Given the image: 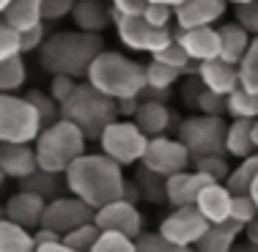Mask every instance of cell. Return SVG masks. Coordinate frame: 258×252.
Wrapping results in <instances>:
<instances>
[{"mask_svg":"<svg viewBox=\"0 0 258 252\" xmlns=\"http://www.w3.org/2000/svg\"><path fill=\"white\" fill-rule=\"evenodd\" d=\"M255 176H258V151H253L244 159H239V167L231 170L225 184H228V189L233 195H242V192H250V184H253Z\"/></svg>","mask_w":258,"mask_h":252,"instance_id":"obj_30","label":"cell"},{"mask_svg":"<svg viewBox=\"0 0 258 252\" xmlns=\"http://www.w3.org/2000/svg\"><path fill=\"white\" fill-rule=\"evenodd\" d=\"M94 252H138V238L124 230H102Z\"/></svg>","mask_w":258,"mask_h":252,"instance_id":"obj_33","label":"cell"},{"mask_svg":"<svg viewBox=\"0 0 258 252\" xmlns=\"http://www.w3.org/2000/svg\"><path fill=\"white\" fill-rule=\"evenodd\" d=\"M94 217H96V208L88 206L83 198H77V195L72 192V195H60V198L47 203L44 225L66 236V233H72L80 225L94 222Z\"/></svg>","mask_w":258,"mask_h":252,"instance_id":"obj_12","label":"cell"},{"mask_svg":"<svg viewBox=\"0 0 258 252\" xmlns=\"http://www.w3.org/2000/svg\"><path fill=\"white\" fill-rule=\"evenodd\" d=\"M201 79H204L206 88H212L214 94H223L228 96L231 91H236L242 85V77H239V66L231 63L225 58H212L201 63Z\"/></svg>","mask_w":258,"mask_h":252,"instance_id":"obj_20","label":"cell"},{"mask_svg":"<svg viewBox=\"0 0 258 252\" xmlns=\"http://www.w3.org/2000/svg\"><path fill=\"white\" fill-rule=\"evenodd\" d=\"M25 82H28V66L22 60V55L3 58V66H0V88H3V94H14Z\"/></svg>","mask_w":258,"mask_h":252,"instance_id":"obj_29","label":"cell"},{"mask_svg":"<svg viewBox=\"0 0 258 252\" xmlns=\"http://www.w3.org/2000/svg\"><path fill=\"white\" fill-rule=\"evenodd\" d=\"M47 198H41V195L30 192V189H22L20 192H14L9 200H6L3 206V217L14 219V222L30 227V230H36V227L44 225V211H47Z\"/></svg>","mask_w":258,"mask_h":252,"instance_id":"obj_15","label":"cell"},{"mask_svg":"<svg viewBox=\"0 0 258 252\" xmlns=\"http://www.w3.org/2000/svg\"><path fill=\"white\" fill-rule=\"evenodd\" d=\"M44 129L36 104L25 96L3 94L0 99V140L9 143H36V137Z\"/></svg>","mask_w":258,"mask_h":252,"instance_id":"obj_6","label":"cell"},{"mask_svg":"<svg viewBox=\"0 0 258 252\" xmlns=\"http://www.w3.org/2000/svg\"><path fill=\"white\" fill-rule=\"evenodd\" d=\"M85 143H88V134L75 121L58 118L55 124L41 129V134L33 143L39 153V167L52 170V173H66L85 153Z\"/></svg>","mask_w":258,"mask_h":252,"instance_id":"obj_5","label":"cell"},{"mask_svg":"<svg viewBox=\"0 0 258 252\" xmlns=\"http://www.w3.org/2000/svg\"><path fill=\"white\" fill-rule=\"evenodd\" d=\"M231 217L236 219V222H242L247 227L250 222H255L258 219V203L253 200V195L250 192H242V195H233V211Z\"/></svg>","mask_w":258,"mask_h":252,"instance_id":"obj_41","label":"cell"},{"mask_svg":"<svg viewBox=\"0 0 258 252\" xmlns=\"http://www.w3.org/2000/svg\"><path fill=\"white\" fill-rule=\"evenodd\" d=\"M115 30H118V39H121V44H124L126 50L149 52V55L159 52L162 47H168L170 41L176 39L168 28L151 25L143 14H138V17H115Z\"/></svg>","mask_w":258,"mask_h":252,"instance_id":"obj_9","label":"cell"},{"mask_svg":"<svg viewBox=\"0 0 258 252\" xmlns=\"http://www.w3.org/2000/svg\"><path fill=\"white\" fill-rule=\"evenodd\" d=\"M173 115L168 107V102H157V99H143L135 113V124L143 129L149 137H157V134H168V129L173 126Z\"/></svg>","mask_w":258,"mask_h":252,"instance_id":"obj_22","label":"cell"},{"mask_svg":"<svg viewBox=\"0 0 258 252\" xmlns=\"http://www.w3.org/2000/svg\"><path fill=\"white\" fill-rule=\"evenodd\" d=\"M176 39L184 44V50L189 52V58L204 63V60L220 58L223 52V39H220V28L201 25V28H179Z\"/></svg>","mask_w":258,"mask_h":252,"instance_id":"obj_17","label":"cell"},{"mask_svg":"<svg viewBox=\"0 0 258 252\" xmlns=\"http://www.w3.org/2000/svg\"><path fill=\"white\" fill-rule=\"evenodd\" d=\"M138 249L140 252H179V249H176V244L170 241L162 230H157V233H146L143 230L138 236Z\"/></svg>","mask_w":258,"mask_h":252,"instance_id":"obj_43","label":"cell"},{"mask_svg":"<svg viewBox=\"0 0 258 252\" xmlns=\"http://www.w3.org/2000/svg\"><path fill=\"white\" fill-rule=\"evenodd\" d=\"M220 39H223V52L220 58L231 60V63H242L244 55H247L250 44H253V33L239 22H228V25H220Z\"/></svg>","mask_w":258,"mask_h":252,"instance_id":"obj_24","label":"cell"},{"mask_svg":"<svg viewBox=\"0 0 258 252\" xmlns=\"http://www.w3.org/2000/svg\"><path fill=\"white\" fill-rule=\"evenodd\" d=\"M236 22L244 25L253 36H258V0H247V3L236 6Z\"/></svg>","mask_w":258,"mask_h":252,"instance_id":"obj_47","label":"cell"},{"mask_svg":"<svg viewBox=\"0 0 258 252\" xmlns=\"http://www.w3.org/2000/svg\"><path fill=\"white\" fill-rule=\"evenodd\" d=\"M253 124L255 121H250V118H233L228 124V153L231 156L244 159V156H250L253 151H258Z\"/></svg>","mask_w":258,"mask_h":252,"instance_id":"obj_27","label":"cell"},{"mask_svg":"<svg viewBox=\"0 0 258 252\" xmlns=\"http://www.w3.org/2000/svg\"><path fill=\"white\" fill-rule=\"evenodd\" d=\"M77 85H80V79H77V77H69V74H52L50 94H52V99L58 102L60 107H63V102L77 91Z\"/></svg>","mask_w":258,"mask_h":252,"instance_id":"obj_44","label":"cell"},{"mask_svg":"<svg viewBox=\"0 0 258 252\" xmlns=\"http://www.w3.org/2000/svg\"><path fill=\"white\" fill-rule=\"evenodd\" d=\"M99 233H102V227H99V225H96V222H88V225L75 227L72 233H66L63 238H66V247H69V252H85V249L94 252Z\"/></svg>","mask_w":258,"mask_h":252,"instance_id":"obj_35","label":"cell"},{"mask_svg":"<svg viewBox=\"0 0 258 252\" xmlns=\"http://www.w3.org/2000/svg\"><path fill=\"white\" fill-rule=\"evenodd\" d=\"M135 184H138V189H140V195L143 198H151L154 203H168V192H165V176H159V173H154V170H149L143 164L140 167V173H138V178H135Z\"/></svg>","mask_w":258,"mask_h":252,"instance_id":"obj_34","label":"cell"},{"mask_svg":"<svg viewBox=\"0 0 258 252\" xmlns=\"http://www.w3.org/2000/svg\"><path fill=\"white\" fill-rule=\"evenodd\" d=\"M66 184L69 192L83 198L88 206L102 208L107 203L124 198L126 192V178L124 164L115 162L107 153H83L69 170H66Z\"/></svg>","mask_w":258,"mask_h":252,"instance_id":"obj_1","label":"cell"},{"mask_svg":"<svg viewBox=\"0 0 258 252\" xmlns=\"http://www.w3.org/2000/svg\"><path fill=\"white\" fill-rule=\"evenodd\" d=\"M0 170L6 178L22 181L39 170V153L33 143H9L0 140Z\"/></svg>","mask_w":258,"mask_h":252,"instance_id":"obj_14","label":"cell"},{"mask_svg":"<svg viewBox=\"0 0 258 252\" xmlns=\"http://www.w3.org/2000/svg\"><path fill=\"white\" fill-rule=\"evenodd\" d=\"M149 140L151 137L135 124V118L132 121H121L118 118L102 132L99 145H102V151L107 153V156H113L115 162H121L126 167V164L143 162L146 148H149Z\"/></svg>","mask_w":258,"mask_h":252,"instance_id":"obj_8","label":"cell"},{"mask_svg":"<svg viewBox=\"0 0 258 252\" xmlns=\"http://www.w3.org/2000/svg\"><path fill=\"white\" fill-rule=\"evenodd\" d=\"M253 134H255V145H258V118H255V124H253Z\"/></svg>","mask_w":258,"mask_h":252,"instance_id":"obj_53","label":"cell"},{"mask_svg":"<svg viewBox=\"0 0 258 252\" xmlns=\"http://www.w3.org/2000/svg\"><path fill=\"white\" fill-rule=\"evenodd\" d=\"M198 113H209V115H225L228 113V96H223V94H214L212 88H206L204 85V91H201V96H198Z\"/></svg>","mask_w":258,"mask_h":252,"instance_id":"obj_42","label":"cell"},{"mask_svg":"<svg viewBox=\"0 0 258 252\" xmlns=\"http://www.w3.org/2000/svg\"><path fill=\"white\" fill-rule=\"evenodd\" d=\"M104 50L102 33H88V30H58L50 33L39 50V63L50 74H69L77 79L88 77L91 63L96 55Z\"/></svg>","mask_w":258,"mask_h":252,"instance_id":"obj_2","label":"cell"},{"mask_svg":"<svg viewBox=\"0 0 258 252\" xmlns=\"http://www.w3.org/2000/svg\"><path fill=\"white\" fill-rule=\"evenodd\" d=\"M77 0H41V14H44V22H58L63 17H72Z\"/></svg>","mask_w":258,"mask_h":252,"instance_id":"obj_45","label":"cell"},{"mask_svg":"<svg viewBox=\"0 0 258 252\" xmlns=\"http://www.w3.org/2000/svg\"><path fill=\"white\" fill-rule=\"evenodd\" d=\"M3 20L11 22L14 28H20L22 33L36 25L44 22V14H41V0H14L9 9L3 11Z\"/></svg>","mask_w":258,"mask_h":252,"instance_id":"obj_28","label":"cell"},{"mask_svg":"<svg viewBox=\"0 0 258 252\" xmlns=\"http://www.w3.org/2000/svg\"><path fill=\"white\" fill-rule=\"evenodd\" d=\"M28 99L36 104V110H39L41 121H44V126L55 124L58 118H63V110H60V104L52 99V94H41V91H30Z\"/></svg>","mask_w":258,"mask_h":252,"instance_id":"obj_38","label":"cell"},{"mask_svg":"<svg viewBox=\"0 0 258 252\" xmlns=\"http://www.w3.org/2000/svg\"><path fill=\"white\" fill-rule=\"evenodd\" d=\"M88 82H94L102 94L113 99H129L140 96L146 88V66L132 60L124 52L102 50L88 69Z\"/></svg>","mask_w":258,"mask_h":252,"instance_id":"obj_3","label":"cell"},{"mask_svg":"<svg viewBox=\"0 0 258 252\" xmlns=\"http://www.w3.org/2000/svg\"><path fill=\"white\" fill-rule=\"evenodd\" d=\"M118 17H138L149 9V0H110Z\"/></svg>","mask_w":258,"mask_h":252,"instance_id":"obj_49","label":"cell"},{"mask_svg":"<svg viewBox=\"0 0 258 252\" xmlns=\"http://www.w3.org/2000/svg\"><path fill=\"white\" fill-rule=\"evenodd\" d=\"M255 227H258V219H255Z\"/></svg>","mask_w":258,"mask_h":252,"instance_id":"obj_55","label":"cell"},{"mask_svg":"<svg viewBox=\"0 0 258 252\" xmlns=\"http://www.w3.org/2000/svg\"><path fill=\"white\" fill-rule=\"evenodd\" d=\"M94 222L102 227V230H124L132 238H138L143 233V214L135 206V200L129 198H118L107 206L96 208Z\"/></svg>","mask_w":258,"mask_h":252,"instance_id":"obj_13","label":"cell"},{"mask_svg":"<svg viewBox=\"0 0 258 252\" xmlns=\"http://www.w3.org/2000/svg\"><path fill=\"white\" fill-rule=\"evenodd\" d=\"M250 195H253V200L258 203V176L253 178V184H250Z\"/></svg>","mask_w":258,"mask_h":252,"instance_id":"obj_50","label":"cell"},{"mask_svg":"<svg viewBox=\"0 0 258 252\" xmlns=\"http://www.w3.org/2000/svg\"><path fill=\"white\" fill-rule=\"evenodd\" d=\"M228 115L255 121L258 118V94L250 88H244V85H239L236 91H231L228 94Z\"/></svg>","mask_w":258,"mask_h":252,"instance_id":"obj_31","label":"cell"},{"mask_svg":"<svg viewBox=\"0 0 258 252\" xmlns=\"http://www.w3.org/2000/svg\"><path fill=\"white\" fill-rule=\"evenodd\" d=\"M231 3H233V6H239V3H247V0H231Z\"/></svg>","mask_w":258,"mask_h":252,"instance_id":"obj_54","label":"cell"},{"mask_svg":"<svg viewBox=\"0 0 258 252\" xmlns=\"http://www.w3.org/2000/svg\"><path fill=\"white\" fill-rule=\"evenodd\" d=\"M0 55L11 58V55H25L22 50V30L14 28L11 22H0Z\"/></svg>","mask_w":258,"mask_h":252,"instance_id":"obj_39","label":"cell"},{"mask_svg":"<svg viewBox=\"0 0 258 252\" xmlns=\"http://www.w3.org/2000/svg\"><path fill=\"white\" fill-rule=\"evenodd\" d=\"M63 118L75 121V124L88 134V140H99L102 132L107 129L113 121L121 118L118 113V99L102 94L94 82L80 79L77 91L63 102Z\"/></svg>","mask_w":258,"mask_h":252,"instance_id":"obj_4","label":"cell"},{"mask_svg":"<svg viewBox=\"0 0 258 252\" xmlns=\"http://www.w3.org/2000/svg\"><path fill=\"white\" fill-rule=\"evenodd\" d=\"M143 17L151 22V25L168 28L170 20H176V6H168V3H149V9L143 11Z\"/></svg>","mask_w":258,"mask_h":252,"instance_id":"obj_46","label":"cell"},{"mask_svg":"<svg viewBox=\"0 0 258 252\" xmlns=\"http://www.w3.org/2000/svg\"><path fill=\"white\" fill-rule=\"evenodd\" d=\"M181 143L192 151V156L204 153H228V124L223 115L198 113L179 124Z\"/></svg>","mask_w":258,"mask_h":252,"instance_id":"obj_7","label":"cell"},{"mask_svg":"<svg viewBox=\"0 0 258 252\" xmlns=\"http://www.w3.org/2000/svg\"><path fill=\"white\" fill-rule=\"evenodd\" d=\"M143 164L149 170H154L159 176H173L179 170H187L192 164V151L181 143V137H168V134H157L149 140V148H146Z\"/></svg>","mask_w":258,"mask_h":252,"instance_id":"obj_11","label":"cell"},{"mask_svg":"<svg viewBox=\"0 0 258 252\" xmlns=\"http://www.w3.org/2000/svg\"><path fill=\"white\" fill-rule=\"evenodd\" d=\"M195 206L206 214L209 222H223L231 217L233 211V192L228 189L225 181H212L209 187H204V192L198 195Z\"/></svg>","mask_w":258,"mask_h":252,"instance_id":"obj_21","label":"cell"},{"mask_svg":"<svg viewBox=\"0 0 258 252\" xmlns=\"http://www.w3.org/2000/svg\"><path fill=\"white\" fill-rule=\"evenodd\" d=\"M151 58H157V60H162V63H168V66H176V69H181V74H184V69L189 66V60H192V58H189V52L184 50V44H181L179 39H173L168 47H162V50L154 52Z\"/></svg>","mask_w":258,"mask_h":252,"instance_id":"obj_40","label":"cell"},{"mask_svg":"<svg viewBox=\"0 0 258 252\" xmlns=\"http://www.w3.org/2000/svg\"><path fill=\"white\" fill-rule=\"evenodd\" d=\"M11 3H14V0H0V11H6V9H9Z\"/></svg>","mask_w":258,"mask_h":252,"instance_id":"obj_52","label":"cell"},{"mask_svg":"<svg viewBox=\"0 0 258 252\" xmlns=\"http://www.w3.org/2000/svg\"><path fill=\"white\" fill-rule=\"evenodd\" d=\"M149 3H168V6H179L181 0H149Z\"/></svg>","mask_w":258,"mask_h":252,"instance_id":"obj_51","label":"cell"},{"mask_svg":"<svg viewBox=\"0 0 258 252\" xmlns=\"http://www.w3.org/2000/svg\"><path fill=\"white\" fill-rule=\"evenodd\" d=\"M20 187L30 189V192L41 195V198H47V200H55V198H60V189L69 187V184H66V173H52V170L39 167L36 173H30L28 178H22Z\"/></svg>","mask_w":258,"mask_h":252,"instance_id":"obj_26","label":"cell"},{"mask_svg":"<svg viewBox=\"0 0 258 252\" xmlns=\"http://www.w3.org/2000/svg\"><path fill=\"white\" fill-rule=\"evenodd\" d=\"M239 77H242V85L258 94V36H253V44H250L244 60L239 63Z\"/></svg>","mask_w":258,"mask_h":252,"instance_id":"obj_37","label":"cell"},{"mask_svg":"<svg viewBox=\"0 0 258 252\" xmlns=\"http://www.w3.org/2000/svg\"><path fill=\"white\" fill-rule=\"evenodd\" d=\"M192 164L198 170H204L206 176H212L214 181H225L231 176V164L225 159V153H204V156H192Z\"/></svg>","mask_w":258,"mask_h":252,"instance_id":"obj_36","label":"cell"},{"mask_svg":"<svg viewBox=\"0 0 258 252\" xmlns=\"http://www.w3.org/2000/svg\"><path fill=\"white\" fill-rule=\"evenodd\" d=\"M231 0H181L176 6V25L179 28H201L223 20Z\"/></svg>","mask_w":258,"mask_h":252,"instance_id":"obj_18","label":"cell"},{"mask_svg":"<svg viewBox=\"0 0 258 252\" xmlns=\"http://www.w3.org/2000/svg\"><path fill=\"white\" fill-rule=\"evenodd\" d=\"M242 230H244V225L236 222L233 217L223 219V222H212L209 230L204 233V238L195 244V249H201V252H228L233 244H236V238Z\"/></svg>","mask_w":258,"mask_h":252,"instance_id":"obj_23","label":"cell"},{"mask_svg":"<svg viewBox=\"0 0 258 252\" xmlns=\"http://www.w3.org/2000/svg\"><path fill=\"white\" fill-rule=\"evenodd\" d=\"M115 9L110 0H77L75 11H72V20L80 30H88V33H102L107 30L110 22H115Z\"/></svg>","mask_w":258,"mask_h":252,"instance_id":"obj_19","label":"cell"},{"mask_svg":"<svg viewBox=\"0 0 258 252\" xmlns=\"http://www.w3.org/2000/svg\"><path fill=\"white\" fill-rule=\"evenodd\" d=\"M181 77V69L176 66H168L162 60L151 58V63H146V85L149 88H157V91H170Z\"/></svg>","mask_w":258,"mask_h":252,"instance_id":"obj_32","label":"cell"},{"mask_svg":"<svg viewBox=\"0 0 258 252\" xmlns=\"http://www.w3.org/2000/svg\"><path fill=\"white\" fill-rule=\"evenodd\" d=\"M214 178L206 176L204 170H179V173L165 178V192H168V203L170 206H189L198 200V195L204 192V187H209Z\"/></svg>","mask_w":258,"mask_h":252,"instance_id":"obj_16","label":"cell"},{"mask_svg":"<svg viewBox=\"0 0 258 252\" xmlns=\"http://www.w3.org/2000/svg\"><path fill=\"white\" fill-rule=\"evenodd\" d=\"M209 225H212V222L206 219V214L201 211L195 203H189V206H176L173 211L162 219L159 230H162L165 236L176 244V249L184 252V249L195 247V244L204 238V233L209 230Z\"/></svg>","mask_w":258,"mask_h":252,"instance_id":"obj_10","label":"cell"},{"mask_svg":"<svg viewBox=\"0 0 258 252\" xmlns=\"http://www.w3.org/2000/svg\"><path fill=\"white\" fill-rule=\"evenodd\" d=\"M0 249L3 252H30L36 249V236L33 230L14 219L3 217L0 219Z\"/></svg>","mask_w":258,"mask_h":252,"instance_id":"obj_25","label":"cell"},{"mask_svg":"<svg viewBox=\"0 0 258 252\" xmlns=\"http://www.w3.org/2000/svg\"><path fill=\"white\" fill-rule=\"evenodd\" d=\"M44 41H47V25L41 22V25H36V28H30V30L22 33V50L25 52H39Z\"/></svg>","mask_w":258,"mask_h":252,"instance_id":"obj_48","label":"cell"}]
</instances>
